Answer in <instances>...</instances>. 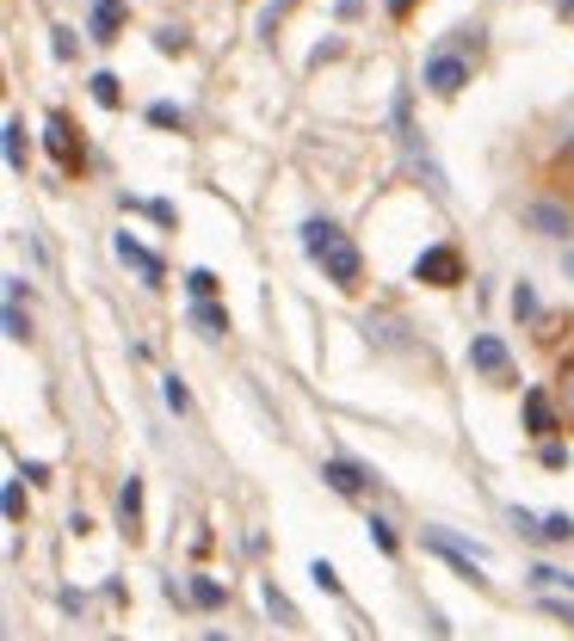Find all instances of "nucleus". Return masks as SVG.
Segmentation results:
<instances>
[{
    "instance_id": "obj_1",
    "label": "nucleus",
    "mask_w": 574,
    "mask_h": 641,
    "mask_svg": "<svg viewBox=\"0 0 574 641\" xmlns=\"http://www.w3.org/2000/svg\"><path fill=\"white\" fill-rule=\"evenodd\" d=\"M525 228H532V235H544V241H574V204L544 191V198H532V204H525Z\"/></svg>"
},
{
    "instance_id": "obj_2",
    "label": "nucleus",
    "mask_w": 574,
    "mask_h": 641,
    "mask_svg": "<svg viewBox=\"0 0 574 641\" xmlns=\"http://www.w3.org/2000/svg\"><path fill=\"white\" fill-rule=\"evenodd\" d=\"M414 278L433 284V290H458L463 284V253L458 247H426L421 260H414Z\"/></svg>"
},
{
    "instance_id": "obj_3",
    "label": "nucleus",
    "mask_w": 574,
    "mask_h": 641,
    "mask_svg": "<svg viewBox=\"0 0 574 641\" xmlns=\"http://www.w3.org/2000/svg\"><path fill=\"white\" fill-rule=\"evenodd\" d=\"M315 265H322L327 278L340 284V290H359V278H364V260H359V247L346 241V235H340V241H334V247H327V253H322V260H315Z\"/></svg>"
},
{
    "instance_id": "obj_4",
    "label": "nucleus",
    "mask_w": 574,
    "mask_h": 641,
    "mask_svg": "<svg viewBox=\"0 0 574 641\" xmlns=\"http://www.w3.org/2000/svg\"><path fill=\"white\" fill-rule=\"evenodd\" d=\"M421 543H426V549H433V555H445V562H451V567H458V574H463V580H482V574H476V567H482V562H488V555H482V549H470V543H458V537H445V530H426V537H421Z\"/></svg>"
},
{
    "instance_id": "obj_5",
    "label": "nucleus",
    "mask_w": 574,
    "mask_h": 641,
    "mask_svg": "<svg viewBox=\"0 0 574 641\" xmlns=\"http://www.w3.org/2000/svg\"><path fill=\"white\" fill-rule=\"evenodd\" d=\"M421 80H426V93L458 99V93H463V80H470V62H463V56H433Z\"/></svg>"
},
{
    "instance_id": "obj_6",
    "label": "nucleus",
    "mask_w": 574,
    "mask_h": 641,
    "mask_svg": "<svg viewBox=\"0 0 574 641\" xmlns=\"http://www.w3.org/2000/svg\"><path fill=\"white\" fill-rule=\"evenodd\" d=\"M322 481H327L334 493H346V500H359V493L371 488V475H364L352 456H327V463H322Z\"/></svg>"
},
{
    "instance_id": "obj_7",
    "label": "nucleus",
    "mask_w": 574,
    "mask_h": 641,
    "mask_svg": "<svg viewBox=\"0 0 574 641\" xmlns=\"http://www.w3.org/2000/svg\"><path fill=\"white\" fill-rule=\"evenodd\" d=\"M117 260H124V265H136V272H142V284H161V278H167V265H161V253H154V247H142L136 235H117Z\"/></svg>"
},
{
    "instance_id": "obj_8",
    "label": "nucleus",
    "mask_w": 574,
    "mask_h": 641,
    "mask_svg": "<svg viewBox=\"0 0 574 641\" xmlns=\"http://www.w3.org/2000/svg\"><path fill=\"white\" fill-rule=\"evenodd\" d=\"M470 364H476L482 377H507V370H513V352H507L495 334H476V340H470Z\"/></svg>"
},
{
    "instance_id": "obj_9",
    "label": "nucleus",
    "mask_w": 574,
    "mask_h": 641,
    "mask_svg": "<svg viewBox=\"0 0 574 641\" xmlns=\"http://www.w3.org/2000/svg\"><path fill=\"white\" fill-rule=\"evenodd\" d=\"M191 327H198L204 340H223V334H229V309L211 302V297H191Z\"/></svg>"
},
{
    "instance_id": "obj_10",
    "label": "nucleus",
    "mask_w": 574,
    "mask_h": 641,
    "mask_svg": "<svg viewBox=\"0 0 574 641\" xmlns=\"http://www.w3.org/2000/svg\"><path fill=\"white\" fill-rule=\"evenodd\" d=\"M525 432L532 438H556V407L544 389H525Z\"/></svg>"
},
{
    "instance_id": "obj_11",
    "label": "nucleus",
    "mask_w": 574,
    "mask_h": 641,
    "mask_svg": "<svg viewBox=\"0 0 574 641\" xmlns=\"http://www.w3.org/2000/svg\"><path fill=\"white\" fill-rule=\"evenodd\" d=\"M334 241H340V223H334V216H309V223H303V253H309V260H322Z\"/></svg>"
},
{
    "instance_id": "obj_12",
    "label": "nucleus",
    "mask_w": 574,
    "mask_h": 641,
    "mask_svg": "<svg viewBox=\"0 0 574 641\" xmlns=\"http://www.w3.org/2000/svg\"><path fill=\"white\" fill-rule=\"evenodd\" d=\"M50 154H57L62 167H80V149H75V136H68V117L50 112Z\"/></svg>"
},
{
    "instance_id": "obj_13",
    "label": "nucleus",
    "mask_w": 574,
    "mask_h": 641,
    "mask_svg": "<svg viewBox=\"0 0 574 641\" xmlns=\"http://www.w3.org/2000/svg\"><path fill=\"white\" fill-rule=\"evenodd\" d=\"M364 530H371V549H377V555H396V549H402V537H396V525H389L383 512H371V518H364Z\"/></svg>"
},
{
    "instance_id": "obj_14",
    "label": "nucleus",
    "mask_w": 574,
    "mask_h": 641,
    "mask_svg": "<svg viewBox=\"0 0 574 641\" xmlns=\"http://www.w3.org/2000/svg\"><path fill=\"white\" fill-rule=\"evenodd\" d=\"M117 25H124V7H117V0H99V7H93V38H99V43H112V38H117Z\"/></svg>"
},
{
    "instance_id": "obj_15",
    "label": "nucleus",
    "mask_w": 574,
    "mask_h": 641,
    "mask_svg": "<svg viewBox=\"0 0 574 641\" xmlns=\"http://www.w3.org/2000/svg\"><path fill=\"white\" fill-rule=\"evenodd\" d=\"M117 518H124V530H136V518H142V481H124V488H117Z\"/></svg>"
},
{
    "instance_id": "obj_16",
    "label": "nucleus",
    "mask_w": 574,
    "mask_h": 641,
    "mask_svg": "<svg viewBox=\"0 0 574 641\" xmlns=\"http://www.w3.org/2000/svg\"><path fill=\"white\" fill-rule=\"evenodd\" d=\"M7 340H32V315H25V302L7 297Z\"/></svg>"
},
{
    "instance_id": "obj_17",
    "label": "nucleus",
    "mask_w": 574,
    "mask_h": 641,
    "mask_svg": "<svg viewBox=\"0 0 574 641\" xmlns=\"http://www.w3.org/2000/svg\"><path fill=\"white\" fill-rule=\"evenodd\" d=\"M93 99L105 105V112H112V105H124V87H117V75H105V68H99V75H93Z\"/></svg>"
},
{
    "instance_id": "obj_18",
    "label": "nucleus",
    "mask_w": 574,
    "mask_h": 641,
    "mask_svg": "<svg viewBox=\"0 0 574 641\" xmlns=\"http://www.w3.org/2000/svg\"><path fill=\"white\" fill-rule=\"evenodd\" d=\"M7 167H25V124L7 117Z\"/></svg>"
},
{
    "instance_id": "obj_19",
    "label": "nucleus",
    "mask_w": 574,
    "mask_h": 641,
    "mask_svg": "<svg viewBox=\"0 0 574 641\" xmlns=\"http://www.w3.org/2000/svg\"><path fill=\"white\" fill-rule=\"evenodd\" d=\"M544 543H574V518L569 512H550V518H544Z\"/></svg>"
},
{
    "instance_id": "obj_20",
    "label": "nucleus",
    "mask_w": 574,
    "mask_h": 641,
    "mask_svg": "<svg viewBox=\"0 0 574 641\" xmlns=\"http://www.w3.org/2000/svg\"><path fill=\"white\" fill-rule=\"evenodd\" d=\"M186 290H191V297H216V272H211V265H191Z\"/></svg>"
},
{
    "instance_id": "obj_21",
    "label": "nucleus",
    "mask_w": 574,
    "mask_h": 641,
    "mask_svg": "<svg viewBox=\"0 0 574 641\" xmlns=\"http://www.w3.org/2000/svg\"><path fill=\"white\" fill-rule=\"evenodd\" d=\"M161 395H167V407H173V414H191V389H186L179 377H167V382H161Z\"/></svg>"
},
{
    "instance_id": "obj_22",
    "label": "nucleus",
    "mask_w": 574,
    "mask_h": 641,
    "mask_svg": "<svg viewBox=\"0 0 574 641\" xmlns=\"http://www.w3.org/2000/svg\"><path fill=\"white\" fill-rule=\"evenodd\" d=\"M513 315L519 320H537V290H532V284H519V290H513Z\"/></svg>"
},
{
    "instance_id": "obj_23",
    "label": "nucleus",
    "mask_w": 574,
    "mask_h": 641,
    "mask_svg": "<svg viewBox=\"0 0 574 641\" xmlns=\"http://www.w3.org/2000/svg\"><path fill=\"white\" fill-rule=\"evenodd\" d=\"M191 599L204 604V611H216V604H223V586L216 580H191Z\"/></svg>"
},
{
    "instance_id": "obj_24",
    "label": "nucleus",
    "mask_w": 574,
    "mask_h": 641,
    "mask_svg": "<svg viewBox=\"0 0 574 641\" xmlns=\"http://www.w3.org/2000/svg\"><path fill=\"white\" fill-rule=\"evenodd\" d=\"M309 580L322 586L327 599H334V592H340V574H334V567H327V562H315V567H309Z\"/></svg>"
},
{
    "instance_id": "obj_25",
    "label": "nucleus",
    "mask_w": 574,
    "mask_h": 641,
    "mask_svg": "<svg viewBox=\"0 0 574 641\" xmlns=\"http://www.w3.org/2000/svg\"><path fill=\"white\" fill-rule=\"evenodd\" d=\"M266 604H272V617L278 623H297V611H290V599L278 592V586H266Z\"/></svg>"
},
{
    "instance_id": "obj_26",
    "label": "nucleus",
    "mask_w": 574,
    "mask_h": 641,
    "mask_svg": "<svg viewBox=\"0 0 574 641\" xmlns=\"http://www.w3.org/2000/svg\"><path fill=\"white\" fill-rule=\"evenodd\" d=\"M20 481H25V475H20ZM20 481L7 488V500H0V506H7V518H25V488H20Z\"/></svg>"
},
{
    "instance_id": "obj_27",
    "label": "nucleus",
    "mask_w": 574,
    "mask_h": 641,
    "mask_svg": "<svg viewBox=\"0 0 574 641\" xmlns=\"http://www.w3.org/2000/svg\"><path fill=\"white\" fill-rule=\"evenodd\" d=\"M149 124H186V112L179 105H149Z\"/></svg>"
},
{
    "instance_id": "obj_28",
    "label": "nucleus",
    "mask_w": 574,
    "mask_h": 641,
    "mask_svg": "<svg viewBox=\"0 0 574 641\" xmlns=\"http://www.w3.org/2000/svg\"><path fill=\"white\" fill-rule=\"evenodd\" d=\"M537 456H544V463H550V469H562V463H569V451H562V444H556V438H544V451H537Z\"/></svg>"
},
{
    "instance_id": "obj_29",
    "label": "nucleus",
    "mask_w": 574,
    "mask_h": 641,
    "mask_svg": "<svg viewBox=\"0 0 574 641\" xmlns=\"http://www.w3.org/2000/svg\"><path fill=\"white\" fill-rule=\"evenodd\" d=\"M414 7H421V0H389V13H396V20H408Z\"/></svg>"
},
{
    "instance_id": "obj_30",
    "label": "nucleus",
    "mask_w": 574,
    "mask_h": 641,
    "mask_svg": "<svg viewBox=\"0 0 574 641\" xmlns=\"http://www.w3.org/2000/svg\"><path fill=\"white\" fill-rule=\"evenodd\" d=\"M562 272H569V278H574V247H569V253H562Z\"/></svg>"
}]
</instances>
